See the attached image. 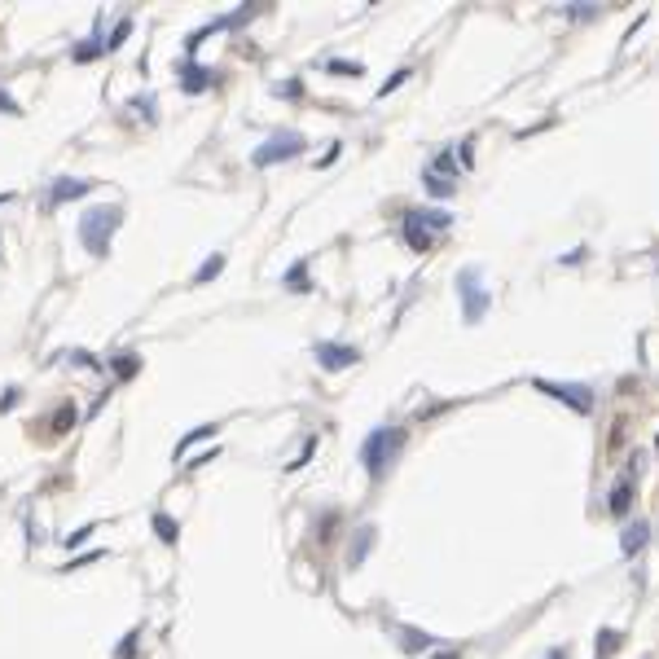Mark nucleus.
<instances>
[{"label":"nucleus","instance_id":"1","mask_svg":"<svg viewBox=\"0 0 659 659\" xmlns=\"http://www.w3.org/2000/svg\"><path fill=\"white\" fill-rule=\"evenodd\" d=\"M400 449H405V431H400V427H378V431H369V439H365L361 462H365V470H369L374 479H383Z\"/></svg>","mask_w":659,"mask_h":659},{"label":"nucleus","instance_id":"2","mask_svg":"<svg viewBox=\"0 0 659 659\" xmlns=\"http://www.w3.org/2000/svg\"><path fill=\"white\" fill-rule=\"evenodd\" d=\"M119 220H124V215H119V207H93L84 220H79V242H84L88 255L102 259L110 251V237L119 229Z\"/></svg>","mask_w":659,"mask_h":659},{"label":"nucleus","instance_id":"3","mask_svg":"<svg viewBox=\"0 0 659 659\" xmlns=\"http://www.w3.org/2000/svg\"><path fill=\"white\" fill-rule=\"evenodd\" d=\"M304 132H295V128H286V132H273L264 146H259L255 154H251V163L255 167H273V163H282V158H295V154H304Z\"/></svg>","mask_w":659,"mask_h":659},{"label":"nucleus","instance_id":"4","mask_svg":"<svg viewBox=\"0 0 659 659\" xmlns=\"http://www.w3.org/2000/svg\"><path fill=\"white\" fill-rule=\"evenodd\" d=\"M427 225L449 229V215H444V211H409V215H405V237H409L413 251H427V247H431V233H422Z\"/></svg>","mask_w":659,"mask_h":659},{"label":"nucleus","instance_id":"5","mask_svg":"<svg viewBox=\"0 0 659 659\" xmlns=\"http://www.w3.org/2000/svg\"><path fill=\"white\" fill-rule=\"evenodd\" d=\"M536 387H541L545 396H554V400L571 405L576 413H589V409H593V396H589V387H571V383H550V378H536Z\"/></svg>","mask_w":659,"mask_h":659},{"label":"nucleus","instance_id":"6","mask_svg":"<svg viewBox=\"0 0 659 659\" xmlns=\"http://www.w3.org/2000/svg\"><path fill=\"white\" fill-rule=\"evenodd\" d=\"M457 290H462V299H466V321H479V316H484V308H488V295L479 290V273L466 268L462 277H457Z\"/></svg>","mask_w":659,"mask_h":659},{"label":"nucleus","instance_id":"7","mask_svg":"<svg viewBox=\"0 0 659 659\" xmlns=\"http://www.w3.org/2000/svg\"><path fill=\"white\" fill-rule=\"evenodd\" d=\"M316 361H321L326 369H348L361 361V352L356 348H338V343H316Z\"/></svg>","mask_w":659,"mask_h":659},{"label":"nucleus","instance_id":"8","mask_svg":"<svg viewBox=\"0 0 659 659\" xmlns=\"http://www.w3.org/2000/svg\"><path fill=\"white\" fill-rule=\"evenodd\" d=\"M646 536H651V523H646V518H637V523H629V528H624L620 550H624L629 558H633V554H642V550H646Z\"/></svg>","mask_w":659,"mask_h":659},{"label":"nucleus","instance_id":"9","mask_svg":"<svg viewBox=\"0 0 659 659\" xmlns=\"http://www.w3.org/2000/svg\"><path fill=\"white\" fill-rule=\"evenodd\" d=\"M211 84H215V71H203V66H194V62L181 66V88H185V93H203V88H211Z\"/></svg>","mask_w":659,"mask_h":659},{"label":"nucleus","instance_id":"10","mask_svg":"<svg viewBox=\"0 0 659 659\" xmlns=\"http://www.w3.org/2000/svg\"><path fill=\"white\" fill-rule=\"evenodd\" d=\"M88 189H93L88 181H71V176H62V181L49 189V203H53V207H57V203H71V198H84Z\"/></svg>","mask_w":659,"mask_h":659},{"label":"nucleus","instance_id":"11","mask_svg":"<svg viewBox=\"0 0 659 659\" xmlns=\"http://www.w3.org/2000/svg\"><path fill=\"white\" fill-rule=\"evenodd\" d=\"M154 532H158V541H167V545H176V536H181V528H176L167 514H154Z\"/></svg>","mask_w":659,"mask_h":659},{"label":"nucleus","instance_id":"12","mask_svg":"<svg viewBox=\"0 0 659 659\" xmlns=\"http://www.w3.org/2000/svg\"><path fill=\"white\" fill-rule=\"evenodd\" d=\"M220 268H225V255H211L203 268H198V277L194 282H211V277H220Z\"/></svg>","mask_w":659,"mask_h":659},{"label":"nucleus","instance_id":"13","mask_svg":"<svg viewBox=\"0 0 659 659\" xmlns=\"http://www.w3.org/2000/svg\"><path fill=\"white\" fill-rule=\"evenodd\" d=\"M629 510V484H615L611 488V514H624Z\"/></svg>","mask_w":659,"mask_h":659},{"label":"nucleus","instance_id":"14","mask_svg":"<svg viewBox=\"0 0 659 659\" xmlns=\"http://www.w3.org/2000/svg\"><path fill=\"white\" fill-rule=\"evenodd\" d=\"M400 642H405L409 655H417V646H431V637L427 633H400Z\"/></svg>","mask_w":659,"mask_h":659},{"label":"nucleus","instance_id":"15","mask_svg":"<svg viewBox=\"0 0 659 659\" xmlns=\"http://www.w3.org/2000/svg\"><path fill=\"white\" fill-rule=\"evenodd\" d=\"M114 369H119V378H132V374H136V369H141V365H136V361H132V356H119V361H114Z\"/></svg>","mask_w":659,"mask_h":659},{"label":"nucleus","instance_id":"16","mask_svg":"<svg viewBox=\"0 0 659 659\" xmlns=\"http://www.w3.org/2000/svg\"><path fill=\"white\" fill-rule=\"evenodd\" d=\"M128 31H132V23H128V18H124V23H119V31L110 35V44H106V49H119V44H124V35H128Z\"/></svg>","mask_w":659,"mask_h":659},{"label":"nucleus","instance_id":"17","mask_svg":"<svg viewBox=\"0 0 659 659\" xmlns=\"http://www.w3.org/2000/svg\"><path fill=\"white\" fill-rule=\"evenodd\" d=\"M132 655H136V633H128L124 646H119V659H132Z\"/></svg>","mask_w":659,"mask_h":659},{"label":"nucleus","instance_id":"18","mask_svg":"<svg viewBox=\"0 0 659 659\" xmlns=\"http://www.w3.org/2000/svg\"><path fill=\"white\" fill-rule=\"evenodd\" d=\"M330 71L334 75H361V66H356V62H330Z\"/></svg>","mask_w":659,"mask_h":659},{"label":"nucleus","instance_id":"19","mask_svg":"<svg viewBox=\"0 0 659 659\" xmlns=\"http://www.w3.org/2000/svg\"><path fill=\"white\" fill-rule=\"evenodd\" d=\"M563 13H571V18H589V13H598V5H567Z\"/></svg>","mask_w":659,"mask_h":659},{"label":"nucleus","instance_id":"20","mask_svg":"<svg viewBox=\"0 0 659 659\" xmlns=\"http://www.w3.org/2000/svg\"><path fill=\"white\" fill-rule=\"evenodd\" d=\"M0 110H9V114H18V102H13V97H9L5 88H0Z\"/></svg>","mask_w":659,"mask_h":659},{"label":"nucleus","instance_id":"21","mask_svg":"<svg viewBox=\"0 0 659 659\" xmlns=\"http://www.w3.org/2000/svg\"><path fill=\"white\" fill-rule=\"evenodd\" d=\"M405 79H409V71H396V75H391V79H387V84H383V93H391V88H396V84H405Z\"/></svg>","mask_w":659,"mask_h":659},{"label":"nucleus","instance_id":"22","mask_svg":"<svg viewBox=\"0 0 659 659\" xmlns=\"http://www.w3.org/2000/svg\"><path fill=\"white\" fill-rule=\"evenodd\" d=\"M550 659H567V655H563V651H550Z\"/></svg>","mask_w":659,"mask_h":659},{"label":"nucleus","instance_id":"23","mask_svg":"<svg viewBox=\"0 0 659 659\" xmlns=\"http://www.w3.org/2000/svg\"><path fill=\"white\" fill-rule=\"evenodd\" d=\"M602 659H607V655H602Z\"/></svg>","mask_w":659,"mask_h":659}]
</instances>
